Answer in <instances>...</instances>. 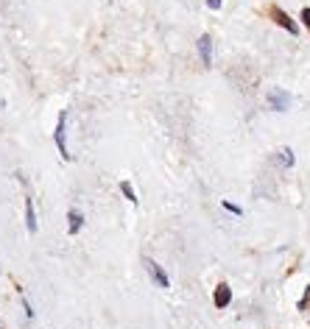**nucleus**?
<instances>
[{
	"label": "nucleus",
	"mask_w": 310,
	"mask_h": 329,
	"mask_svg": "<svg viewBox=\"0 0 310 329\" xmlns=\"http://www.w3.org/2000/svg\"><path fill=\"white\" fill-rule=\"evenodd\" d=\"M265 101L271 103V109H277V112H285L288 106H291V95H288L285 89H279V86H271V89L265 92Z\"/></svg>",
	"instance_id": "nucleus-4"
},
{
	"label": "nucleus",
	"mask_w": 310,
	"mask_h": 329,
	"mask_svg": "<svg viewBox=\"0 0 310 329\" xmlns=\"http://www.w3.org/2000/svg\"><path fill=\"white\" fill-rule=\"evenodd\" d=\"M143 262H146V271H148V276H151V279H154V285L156 288H171V279H168V274H165V268L159 265V262H154V259H143Z\"/></svg>",
	"instance_id": "nucleus-3"
},
{
	"label": "nucleus",
	"mask_w": 310,
	"mask_h": 329,
	"mask_svg": "<svg viewBox=\"0 0 310 329\" xmlns=\"http://www.w3.org/2000/svg\"><path fill=\"white\" fill-rule=\"evenodd\" d=\"M25 229H28V235H37V209H34L31 196H25Z\"/></svg>",
	"instance_id": "nucleus-7"
},
{
	"label": "nucleus",
	"mask_w": 310,
	"mask_h": 329,
	"mask_svg": "<svg viewBox=\"0 0 310 329\" xmlns=\"http://www.w3.org/2000/svg\"><path fill=\"white\" fill-rule=\"evenodd\" d=\"M221 3H224V0H207V8H209V11H218Z\"/></svg>",
	"instance_id": "nucleus-13"
},
{
	"label": "nucleus",
	"mask_w": 310,
	"mask_h": 329,
	"mask_svg": "<svg viewBox=\"0 0 310 329\" xmlns=\"http://www.w3.org/2000/svg\"><path fill=\"white\" fill-rule=\"evenodd\" d=\"M268 14H271L274 23H277L279 28H285V31L291 34V37H299V25H296L294 20H291V17H288L279 6H268Z\"/></svg>",
	"instance_id": "nucleus-2"
},
{
	"label": "nucleus",
	"mask_w": 310,
	"mask_h": 329,
	"mask_svg": "<svg viewBox=\"0 0 310 329\" xmlns=\"http://www.w3.org/2000/svg\"><path fill=\"white\" fill-rule=\"evenodd\" d=\"M221 206H224L226 212H232V215H238V218H241V215H243V209H241V206H238V204H232V201H221Z\"/></svg>",
	"instance_id": "nucleus-11"
},
{
	"label": "nucleus",
	"mask_w": 310,
	"mask_h": 329,
	"mask_svg": "<svg viewBox=\"0 0 310 329\" xmlns=\"http://www.w3.org/2000/svg\"><path fill=\"white\" fill-rule=\"evenodd\" d=\"M53 142H56V151L64 162H70V151H67V109L59 112V120H56V128H53Z\"/></svg>",
	"instance_id": "nucleus-1"
},
{
	"label": "nucleus",
	"mask_w": 310,
	"mask_h": 329,
	"mask_svg": "<svg viewBox=\"0 0 310 329\" xmlns=\"http://www.w3.org/2000/svg\"><path fill=\"white\" fill-rule=\"evenodd\" d=\"M212 301H215V307H218V310L229 307V304H232V288H229L226 282H221V285L215 288V293H212Z\"/></svg>",
	"instance_id": "nucleus-6"
},
{
	"label": "nucleus",
	"mask_w": 310,
	"mask_h": 329,
	"mask_svg": "<svg viewBox=\"0 0 310 329\" xmlns=\"http://www.w3.org/2000/svg\"><path fill=\"white\" fill-rule=\"evenodd\" d=\"M120 193H123L126 201H132V204H137V193H134L132 181H120Z\"/></svg>",
	"instance_id": "nucleus-9"
},
{
	"label": "nucleus",
	"mask_w": 310,
	"mask_h": 329,
	"mask_svg": "<svg viewBox=\"0 0 310 329\" xmlns=\"http://www.w3.org/2000/svg\"><path fill=\"white\" fill-rule=\"evenodd\" d=\"M279 162L285 164V167H294V162H296L294 151H291V148H279Z\"/></svg>",
	"instance_id": "nucleus-10"
},
{
	"label": "nucleus",
	"mask_w": 310,
	"mask_h": 329,
	"mask_svg": "<svg viewBox=\"0 0 310 329\" xmlns=\"http://www.w3.org/2000/svg\"><path fill=\"white\" fill-rule=\"evenodd\" d=\"M199 59H202L204 67H212V37L209 34L199 37Z\"/></svg>",
	"instance_id": "nucleus-5"
},
{
	"label": "nucleus",
	"mask_w": 310,
	"mask_h": 329,
	"mask_svg": "<svg viewBox=\"0 0 310 329\" xmlns=\"http://www.w3.org/2000/svg\"><path fill=\"white\" fill-rule=\"evenodd\" d=\"M299 17H302V25L310 31V6H305V8H302V14H299Z\"/></svg>",
	"instance_id": "nucleus-12"
},
{
	"label": "nucleus",
	"mask_w": 310,
	"mask_h": 329,
	"mask_svg": "<svg viewBox=\"0 0 310 329\" xmlns=\"http://www.w3.org/2000/svg\"><path fill=\"white\" fill-rule=\"evenodd\" d=\"M81 226H84V215H81L78 209H70L67 212V235L76 237L78 232H81Z\"/></svg>",
	"instance_id": "nucleus-8"
}]
</instances>
